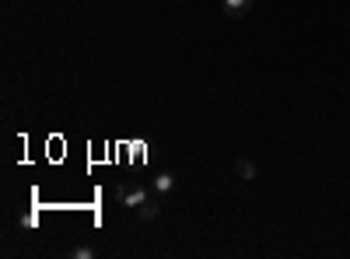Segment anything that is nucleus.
<instances>
[{"label":"nucleus","mask_w":350,"mask_h":259,"mask_svg":"<svg viewBox=\"0 0 350 259\" xmlns=\"http://www.w3.org/2000/svg\"><path fill=\"white\" fill-rule=\"evenodd\" d=\"M235 172H239V179H245V182L256 179V165H252L249 158H239V161H235Z\"/></svg>","instance_id":"20e7f679"},{"label":"nucleus","mask_w":350,"mask_h":259,"mask_svg":"<svg viewBox=\"0 0 350 259\" xmlns=\"http://www.w3.org/2000/svg\"><path fill=\"white\" fill-rule=\"evenodd\" d=\"M116 196H120V204H123V207L137 210V207H144V204L151 200V189H148V186H140V182H126V186L116 189Z\"/></svg>","instance_id":"f257e3e1"},{"label":"nucleus","mask_w":350,"mask_h":259,"mask_svg":"<svg viewBox=\"0 0 350 259\" xmlns=\"http://www.w3.org/2000/svg\"><path fill=\"white\" fill-rule=\"evenodd\" d=\"M67 256H70V259H95L98 252H95L92 245H70V249H67Z\"/></svg>","instance_id":"423d86ee"},{"label":"nucleus","mask_w":350,"mask_h":259,"mask_svg":"<svg viewBox=\"0 0 350 259\" xmlns=\"http://www.w3.org/2000/svg\"><path fill=\"white\" fill-rule=\"evenodd\" d=\"M221 11L231 14V18H242L252 11V0H221Z\"/></svg>","instance_id":"f03ea898"},{"label":"nucleus","mask_w":350,"mask_h":259,"mask_svg":"<svg viewBox=\"0 0 350 259\" xmlns=\"http://www.w3.org/2000/svg\"><path fill=\"white\" fill-rule=\"evenodd\" d=\"M158 210H161L158 200H148L144 207H137V217H140V221H154V217H158Z\"/></svg>","instance_id":"39448f33"},{"label":"nucleus","mask_w":350,"mask_h":259,"mask_svg":"<svg viewBox=\"0 0 350 259\" xmlns=\"http://www.w3.org/2000/svg\"><path fill=\"white\" fill-rule=\"evenodd\" d=\"M151 189H154L158 196L172 193V189H175V176H172V172H158V176H154V182H151Z\"/></svg>","instance_id":"7ed1b4c3"}]
</instances>
